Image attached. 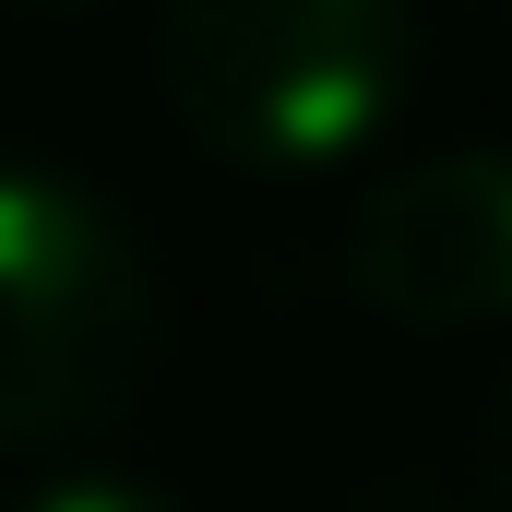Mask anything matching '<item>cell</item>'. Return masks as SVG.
Listing matches in <instances>:
<instances>
[{"instance_id":"cell-1","label":"cell","mask_w":512,"mask_h":512,"mask_svg":"<svg viewBox=\"0 0 512 512\" xmlns=\"http://www.w3.org/2000/svg\"><path fill=\"white\" fill-rule=\"evenodd\" d=\"M155 96L239 179L358 167L417 96V0H167Z\"/></svg>"},{"instance_id":"cell-6","label":"cell","mask_w":512,"mask_h":512,"mask_svg":"<svg viewBox=\"0 0 512 512\" xmlns=\"http://www.w3.org/2000/svg\"><path fill=\"white\" fill-rule=\"evenodd\" d=\"M346 512H477V489H465V477H429V465H393V477H370Z\"/></svg>"},{"instance_id":"cell-2","label":"cell","mask_w":512,"mask_h":512,"mask_svg":"<svg viewBox=\"0 0 512 512\" xmlns=\"http://www.w3.org/2000/svg\"><path fill=\"white\" fill-rule=\"evenodd\" d=\"M167 358V298L131 215L60 155L0 143V453L120 429Z\"/></svg>"},{"instance_id":"cell-7","label":"cell","mask_w":512,"mask_h":512,"mask_svg":"<svg viewBox=\"0 0 512 512\" xmlns=\"http://www.w3.org/2000/svg\"><path fill=\"white\" fill-rule=\"evenodd\" d=\"M12 12H108V0H12Z\"/></svg>"},{"instance_id":"cell-5","label":"cell","mask_w":512,"mask_h":512,"mask_svg":"<svg viewBox=\"0 0 512 512\" xmlns=\"http://www.w3.org/2000/svg\"><path fill=\"white\" fill-rule=\"evenodd\" d=\"M465 489H477V512H512V358H501V382L477 393V453H465Z\"/></svg>"},{"instance_id":"cell-8","label":"cell","mask_w":512,"mask_h":512,"mask_svg":"<svg viewBox=\"0 0 512 512\" xmlns=\"http://www.w3.org/2000/svg\"><path fill=\"white\" fill-rule=\"evenodd\" d=\"M489 12H512V0H489Z\"/></svg>"},{"instance_id":"cell-4","label":"cell","mask_w":512,"mask_h":512,"mask_svg":"<svg viewBox=\"0 0 512 512\" xmlns=\"http://www.w3.org/2000/svg\"><path fill=\"white\" fill-rule=\"evenodd\" d=\"M0 512H179L155 477H131V465H60V477H36L24 501H0Z\"/></svg>"},{"instance_id":"cell-3","label":"cell","mask_w":512,"mask_h":512,"mask_svg":"<svg viewBox=\"0 0 512 512\" xmlns=\"http://www.w3.org/2000/svg\"><path fill=\"white\" fill-rule=\"evenodd\" d=\"M346 262L393 334H501L512 322V143H453V155L393 167Z\"/></svg>"}]
</instances>
